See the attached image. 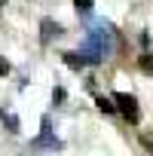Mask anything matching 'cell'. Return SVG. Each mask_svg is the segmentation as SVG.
<instances>
[{"instance_id":"obj_1","label":"cell","mask_w":153,"mask_h":156,"mask_svg":"<svg viewBox=\"0 0 153 156\" xmlns=\"http://www.w3.org/2000/svg\"><path fill=\"white\" fill-rule=\"evenodd\" d=\"M80 55L86 58V64H101L104 58H110L113 55V31L104 22H95V28L80 43Z\"/></svg>"},{"instance_id":"obj_2","label":"cell","mask_w":153,"mask_h":156,"mask_svg":"<svg viewBox=\"0 0 153 156\" xmlns=\"http://www.w3.org/2000/svg\"><path fill=\"white\" fill-rule=\"evenodd\" d=\"M113 104H116V110L129 119V122H138L141 119V110H138V101H135V95H126V92H116L113 95Z\"/></svg>"},{"instance_id":"obj_3","label":"cell","mask_w":153,"mask_h":156,"mask_svg":"<svg viewBox=\"0 0 153 156\" xmlns=\"http://www.w3.org/2000/svg\"><path fill=\"white\" fill-rule=\"evenodd\" d=\"M34 147H61L58 138H52V126H49V116H43V135L34 141Z\"/></svg>"},{"instance_id":"obj_4","label":"cell","mask_w":153,"mask_h":156,"mask_svg":"<svg viewBox=\"0 0 153 156\" xmlns=\"http://www.w3.org/2000/svg\"><path fill=\"white\" fill-rule=\"evenodd\" d=\"M64 64L73 67V70H83V67H86V58H83L80 52H64Z\"/></svg>"},{"instance_id":"obj_5","label":"cell","mask_w":153,"mask_h":156,"mask_svg":"<svg viewBox=\"0 0 153 156\" xmlns=\"http://www.w3.org/2000/svg\"><path fill=\"white\" fill-rule=\"evenodd\" d=\"M40 28H43V43H49V40H52V34H55V37L61 34V28H58L52 19H43V25H40Z\"/></svg>"},{"instance_id":"obj_6","label":"cell","mask_w":153,"mask_h":156,"mask_svg":"<svg viewBox=\"0 0 153 156\" xmlns=\"http://www.w3.org/2000/svg\"><path fill=\"white\" fill-rule=\"evenodd\" d=\"M138 64H141V70H144V73H150V76H153V52H144Z\"/></svg>"},{"instance_id":"obj_7","label":"cell","mask_w":153,"mask_h":156,"mask_svg":"<svg viewBox=\"0 0 153 156\" xmlns=\"http://www.w3.org/2000/svg\"><path fill=\"white\" fill-rule=\"evenodd\" d=\"M73 6H76L80 16H89V12H92V0H73Z\"/></svg>"},{"instance_id":"obj_8","label":"cell","mask_w":153,"mask_h":156,"mask_svg":"<svg viewBox=\"0 0 153 156\" xmlns=\"http://www.w3.org/2000/svg\"><path fill=\"white\" fill-rule=\"evenodd\" d=\"M95 104H98V110H104V113H113V110H116V104H113V98H98Z\"/></svg>"},{"instance_id":"obj_9","label":"cell","mask_w":153,"mask_h":156,"mask_svg":"<svg viewBox=\"0 0 153 156\" xmlns=\"http://www.w3.org/2000/svg\"><path fill=\"white\" fill-rule=\"evenodd\" d=\"M141 144H144V147L153 153V135H141Z\"/></svg>"},{"instance_id":"obj_10","label":"cell","mask_w":153,"mask_h":156,"mask_svg":"<svg viewBox=\"0 0 153 156\" xmlns=\"http://www.w3.org/2000/svg\"><path fill=\"white\" fill-rule=\"evenodd\" d=\"M6 73H9V61L0 55V76H6Z\"/></svg>"},{"instance_id":"obj_11","label":"cell","mask_w":153,"mask_h":156,"mask_svg":"<svg viewBox=\"0 0 153 156\" xmlns=\"http://www.w3.org/2000/svg\"><path fill=\"white\" fill-rule=\"evenodd\" d=\"M6 122H9V132H19V119H16V116H9Z\"/></svg>"},{"instance_id":"obj_12","label":"cell","mask_w":153,"mask_h":156,"mask_svg":"<svg viewBox=\"0 0 153 156\" xmlns=\"http://www.w3.org/2000/svg\"><path fill=\"white\" fill-rule=\"evenodd\" d=\"M3 3H6V0H0V6H3Z\"/></svg>"}]
</instances>
